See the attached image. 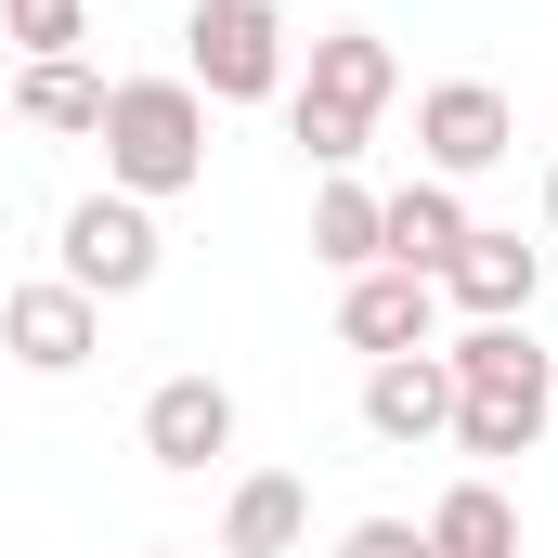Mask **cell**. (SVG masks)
I'll use <instances>...</instances> for the list:
<instances>
[{"label": "cell", "instance_id": "9c48e42d", "mask_svg": "<svg viewBox=\"0 0 558 558\" xmlns=\"http://www.w3.org/2000/svg\"><path fill=\"white\" fill-rule=\"evenodd\" d=\"M143 454H156L169 481L221 468V454H234V390H221V377H156V390H143Z\"/></svg>", "mask_w": 558, "mask_h": 558}, {"label": "cell", "instance_id": "ffe728a7", "mask_svg": "<svg viewBox=\"0 0 558 558\" xmlns=\"http://www.w3.org/2000/svg\"><path fill=\"white\" fill-rule=\"evenodd\" d=\"M143 558H221V546H143Z\"/></svg>", "mask_w": 558, "mask_h": 558}, {"label": "cell", "instance_id": "52a82bcc", "mask_svg": "<svg viewBox=\"0 0 558 558\" xmlns=\"http://www.w3.org/2000/svg\"><path fill=\"white\" fill-rule=\"evenodd\" d=\"M338 338H351L364 364H390V351H441V286H428V274H390V260L351 274V286H338Z\"/></svg>", "mask_w": 558, "mask_h": 558}, {"label": "cell", "instance_id": "8fae6325", "mask_svg": "<svg viewBox=\"0 0 558 558\" xmlns=\"http://www.w3.org/2000/svg\"><path fill=\"white\" fill-rule=\"evenodd\" d=\"M468 234H481V221H468V195H454V182H403V195H377V260H390V274H454V247H468Z\"/></svg>", "mask_w": 558, "mask_h": 558}, {"label": "cell", "instance_id": "8992f818", "mask_svg": "<svg viewBox=\"0 0 558 558\" xmlns=\"http://www.w3.org/2000/svg\"><path fill=\"white\" fill-rule=\"evenodd\" d=\"M0 351H13L26 377H78V364L105 351V299H78L65 274H39V286H0Z\"/></svg>", "mask_w": 558, "mask_h": 558}, {"label": "cell", "instance_id": "5bb4252c", "mask_svg": "<svg viewBox=\"0 0 558 558\" xmlns=\"http://www.w3.org/2000/svg\"><path fill=\"white\" fill-rule=\"evenodd\" d=\"M416 533H428V558H520V507H507L494 481H454Z\"/></svg>", "mask_w": 558, "mask_h": 558}, {"label": "cell", "instance_id": "30bf717a", "mask_svg": "<svg viewBox=\"0 0 558 558\" xmlns=\"http://www.w3.org/2000/svg\"><path fill=\"white\" fill-rule=\"evenodd\" d=\"M364 428L403 441V454L454 441V364H441V351H390V364H364Z\"/></svg>", "mask_w": 558, "mask_h": 558}, {"label": "cell", "instance_id": "6da1fadb", "mask_svg": "<svg viewBox=\"0 0 558 558\" xmlns=\"http://www.w3.org/2000/svg\"><path fill=\"white\" fill-rule=\"evenodd\" d=\"M454 364V454H533L558 428V351L533 325H468L441 338Z\"/></svg>", "mask_w": 558, "mask_h": 558}, {"label": "cell", "instance_id": "7402d4cb", "mask_svg": "<svg viewBox=\"0 0 558 558\" xmlns=\"http://www.w3.org/2000/svg\"><path fill=\"white\" fill-rule=\"evenodd\" d=\"M0 13H26V0H0Z\"/></svg>", "mask_w": 558, "mask_h": 558}, {"label": "cell", "instance_id": "4fadbf2b", "mask_svg": "<svg viewBox=\"0 0 558 558\" xmlns=\"http://www.w3.org/2000/svg\"><path fill=\"white\" fill-rule=\"evenodd\" d=\"M299 546H312V481L247 468V481H234V507H221V558H299Z\"/></svg>", "mask_w": 558, "mask_h": 558}, {"label": "cell", "instance_id": "3957f363", "mask_svg": "<svg viewBox=\"0 0 558 558\" xmlns=\"http://www.w3.org/2000/svg\"><path fill=\"white\" fill-rule=\"evenodd\" d=\"M286 13L274 0H195L182 13V78L208 92V105H274L286 92Z\"/></svg>", "mask_w": 558, "mask_h": 558}, {"label": "cell", "instance_id": "7c38bea8", "mask_svg": "<svg viewBox=\"0 0 558 558\" xmlns=\"http://www.w3.org/2000/svg\"><path fill=\"white\" fill-rule=\"evenodd\" d=\"M533 286H546V260H533L520 234H494V221H481V234L454 247V274H441V299H454L468 325H533Z\"/></svg>", "mask_w": 558, "mask_h": 558}, {"label": "cell", "instance_id": "e0dca14e", "mask_svg": "<svg viewBox=\"0 0 558 558\" xmlns=\"http://www.w3.org/2000/svg\"><path fill=\"white\" fill-rule=\"evenodd\" d=\"M0 39H13L26 65H65V52L92 39V13H78V0H26V13H0Z\"/></svg>", "mask_w": 558, "mask_h": 558}, {"label": "cell", "instance_id": "ac0fdd59", "mask_svg": "<svg viewBox=\"0 0 558 558\" xmlns=\"http://www.w3.org/2000/svg\"><path fill=\"white\" fill-rule=\"evenodd\" d=\"M286 131H299V156H312L325 182H338V169H351V156L377 143V131H351V118H325V105H299V92H286Z\"/></svg>", "mask_w": 558, "mask_h": 558}, {"label": "cell", "instance_id": "ba28073f", "mask_svg": "<svg viewBox=\"0 0 558 558\" xmlns=\"http://www.w3.org/2000/svg\"><path fill=\"white\" fill-rule=\"evenodd\" d=\"M286 92H299V105H325V118H351V131H377V118H390V92H403V65H390V39H377V26H325V39H312V65H299Z\"/></svg>", "mask_w": 558, "mask_h": 558}, {"label": "cell", "instance_id": "44dd1931", "mask_svg": "<svg viewBox=\"0 0 558 558\" xmlns=\"http://www.w3.org/2000/svg\"><path fill=\"white\" fill-rule=\"evenodd\" d=\"M546 221H558V169H546Z\"/></svg>", "mask_w": 558, "mask_h": 558}, {"label": "cell", "instance_id": "7a4b0ae2", "mask_svg": "<svg viewBox=\"0 0 558 558\" xmlns=\"http://www.w3.org/2000/svg\"><path fill=\"white\" fill-rule=\"evenodd\" d=\"M105 182L118 195H195L208 182V92L195 78H105Z\"/></svg>", "mask_w": 558, "mask_h": 558}, {"label": "cell", "instance_id": "5b68a950", "mask_svg": "<svg viewBox=\"0 0 558 558\" xmlns=\"http://www.w3.org/2000/svg\"><path fill=\"white\" fill-rule=\"evenodd\" d=\"M507 143H520V118H507L494 78H428V92H416V156H428V182H481Z\"/></svg>", "mask_w": 558, "mask_h": 558}, {"label": "cell", "instance_id": "d6986e66", "mask_svg": "<svg viewBox=\"0 0 558 558\" xmlns=\"http://www.w3.org/2000/svg\"><path fill=\"white\" fill-rule=\"evenodd\" d=\"M338 558H428V533H416V520H351Z\"/></svg>", "mask_w": 558, "mask_h": 558}, {"label": "cell", "instance_id": "277c9868", "mask_svg": "<svg viewBox=\"0 0 558 558\" xmlns=\"http://www.w3.org/2000/svg\"><path fill=\"white\" fill-rule=\"evenodd\" d=\"M156 260H169V234H156V208H143V195L105 182V195H78V208H65V286H78V299H143Z\"/></svg>", "mask_w": 558, "mask_h": 558}, {"label": "cell", "instance_id": "9a60e30c", "mask_svg": "<svg viewBox=\"0 0 558 558\" xmlns=\"http://www.w3.org/2000/svg\"><path fill=\"white\" fill-rule=\"evenodd\" d=\"M13 118H26V131L92 143V131H105V78H92L78 52H65V65H26V78H13Z\"/></svg>", "mask_w": 558, "mask_h": 558}, {"label": "cell", "instance_id": "2e32d148", "mask_svg": "<svg viewBox=\"0 0 558 558\" xmlns=\"http://www.w3.org/2000/svg\"><path fill=\"white\" fill-rule=\"evenodd\" d=\"M312 260H325L338 286H351V274H377V195H364L351 169H338V182L312 195Z\"/></svg>", "mask_w": 558, "mask_h": 558}]
</instances>
